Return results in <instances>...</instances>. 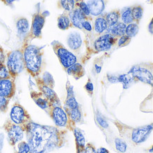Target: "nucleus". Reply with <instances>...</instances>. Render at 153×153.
<instances>
[{"mask_svg": "<svg viewBox=\"0 0 153 153\" xmlns=\"http://www.w3.org/2000/svg\"><path fill=\"white\" fill-rule=\"evenodd\" d=\"M30 153H46L63 147L67 131L56 126L29 123L25 130Z\"/></svg>", "mask_w": 153, "mask_h": 153, "instance_id": "nucleus-1", "label": "nucleus"}, {"mask_svg": "<svg viewBox=\"0 0 153 153\" xmlns=\"http://www.w3.org/2000/svg\"><path fill=\"white\" fill-rule=\"evenodd\" d=\"M25 69L33 77H38L45 68L42 48L32 44L23 45Z\"/></svg>", "mask_w": 153, "mask_h": 153, "instance_id": "nucleus-2", "label": "nucleus"}, {"mask_svg": "<svg viewBox=\"0 0 153 153\" xmlns=\"http://www.w3.org/2000/svg\"><path fill=\"white\" fill-rule=\"evenodd\" d=\"M114 123L118 128L120 135L128 139L134 145L140 144L146 141L152 130V124L139 128H132L119 121H114Z\"/></svg>", "mask_w": 153, "mask_h": 153, "instance_id": "nucleus-3", "label": "nucleus"}, {"mask_svg": "<svg viewBox=\"0 0 153 153\" xmlns=\"http://www.w3.org/2000/svg\"><path fill=\"white\" fill-rule=\"evenodd\" d=\"M7 68L11 77L15 80L16 77L25 69L23 60V48L8 52L7 54Z\"/></svg>", "mask_w": 153, "mask_h": 153, "instance_id": "nucleus-4", "label": "nucleus"}, {"mask_svg": "<svg viewBox=\"0 0 153 153\" xmlns=\"http://www.w3.org/2000/svg\"><path fill=\"white\" fill-rule=\"evenodd\" d=\"M45 12L46 11L42 12L38 8V11L33 15L31 28L28 34L25 36L23 45L30 44V42L33 39L42 38V30L45 23L47 16Z\"/></svg>", "mask_w": 153, "mask_h": 153, "instance_id": "nucleus-5", "label": "nucleus"}, {"mask_svg": "<svg viewBox=\"0 0 153 153\" xmlns=\"http://www.w3.org/2000/svg\"><path fill=\"white\" fill-rule=\"evenodd\" d=\"M47 112L50 114L57 127H64L70 131H73L76 128V123L71 120L65 110L62 106L50 108L47 110Z\"/></svg>", "mask_w": 153, "mask_h": 153, "instance_id": "nucleus-6", "label": "nucleus"}, {"mask_svg": "<svg viewBox=\"0 0 153 153\" xmlns=\"http://www.w3.org/2000/svg\"><path fill=\"white\" fill-rule=\"evenodd\" d=\"M52 46L54 52L57 56L64 70H66L74 64L77 62L76 56L68 51L65 47L59 42L58 40H54L52 43Z\"/></svg>", "mask_w": 153, "mask_h": 153, "instance_id": "nucleus-7", "label": "nucleus"}, {"mask_svg": "<svg viewBox=\"0 0 153 153\" xmlns=\"http://www.w3.org/2000/svg\"><path fill=\"white\" fill-rule=\"evenodd\" d=\"M135 81H140L152 85V64H140L133 66L128 72Z\"/></svg>", "mask_w": 153, "mask_h": 153, "instance_id": "nucleus-8", "label": "nucleus"}, {"mask_svg": "<svg viewBox=\"0 0 153 153\" xmlns=\"http://www.w3.org/2000/svg\"><path fill=\"white\" fill-rule=\"evenodd\" d=\"M10 117L11 120L15 124L19 125L24 132L29 123L33 122L32 118L28 111L19 103H15L13 104L11 110Z\"/></svg>", "mask_w": 153, "mask_h": 153, "instance_id": "nucleus-9", "label": "nucleus"}, {"mask_svg": "<svg viewBox=\"0 0 153 153\" xmlns=\"http://www.w3.org/2000/svg\"><path fill=\"white\" fill-rule=\"evenodd\" d=\"M4 129L8 135V140L11 146H15L18 142L22 140L23 138V129L15 124L11 119H7L3 125Z\"/></svg>", "mask_w": 153, "mask_h": 153, "instance_id": "nucleus-10", "label": "nucleus"}, {"mask_svg": "<svg viewBox=\"0 0 153 153\" xmlns=\"http://www.w3.org/2000/svg\"><path fill=\"white\" fill-rule=\"evenodd\" d=\"M35 80L39 91H40L41 93H42L45 97L48 99L49 104H50V108L62 106L60 100L59 99L57 94H56L55 92L53 90V89L49 87L48 86H47L46 84L42 82L40 76L35 77ZM50 108H49V109H50Z\"/></svg>", "mask_w": 153, "mask_h": 153, "instance_id": "nucleus-11", "label": "nucleus"}, {"mask_svg": "<svg viewBox=\"0 0 153 153\" xmlns=\"http://www.w3.org/2000/svg\"><path fill=\"white\" fill-rule=\"evenodd\" d=\"M118 38L111 36L109 33L98 37L94 41V48L97 52L106 51L111 48L114 45L117 44Z\"/></svg>", "mask_w": 153, "mask_h": 153, "instance_id": "nucleus-12", "label": "nucleus"}, {"mask_svg": "<svg viewBox=\"0 0 153 153\" xmlns=\"http://www.w3.org/2000/svg\"><path fill=\"white\" fill-rule=\"evenodd\" d=\"M16 93L15 80L12 78L0 80V97L11 99Z\"/></svg>", "mask_w": 153, "mask_h": 153, "instance_id": "nucleus-13", "label": "nucleus"}, {"mask_svg": "<svg viewBox=\"0 0 153 153\" xmlns=\"http://www.w3.org/2000/svg\"><path fill=\"white\" fill-rule=\"evenodd\" d=\"M68 16H69V19L71 21V24L72 27H75V28H78L83 30L82 28V23L85 20H93L92 18H89V17L86 16L84 14L79 8L77 7H75V8L70 12H68Z\"/></svg>", "mask_w": 153, "mask_h": 153, "instance_id": "nucleus-14", "label": "nucleus"}, {"mask_svg": "<svg viewBox=\"0 0 153 153\" xmlns=\"http://www.w3.org/2000/svg\"><path fill=\"white\" fill-rule=\"evenodd\" d=\"M66 91H67V96L65 100V109L66 110H74L76 109H80L79 104L76 101L75 95L73 89V87L71 84L70 82L67 81L66 82Z\"/></svg>", "mask_w": 153, "mask_h": 153, "instance_id": "nucleus-15", "label": "nucleus"}, {"mask_svg": "<svg viewBox=\"0 0 153 153\" xmlns=\"http://www.w3.org/2000/svg\"><path fill=\"white\" fill-rule=\"evenodd\" d=\"M67 44L69 48L74 52H78L82 47V38L79 33L72 32L67 38Z\"/></svg>", "mask_w": 153, "mask_h": 153, "instance_id": "nucleus-16", "label": "nucleus"}, {"mask_svg": "<svg viewBox=\"0 0 153 153\" xmlns=\"http://www.w3.org/2000/svg\"><path fill=\"white\" fill-rule=\"evenodd\" d=\"M30 97L33 101H35V103L39 107H40L41 109L45 110V111L49 109V108H50V104H49L48 99L40 92H36L35 90H31Z\"/></svg>", "mask_w": 153, "mask_h": 153, "instance_id": "nucleus-17", "label": "nucleus"}, {"mask_svg": "<svg viewBox=\"0 0 153 153\" xmlns=\"http://www.w3.org/2000/svg\"><path fill=\"white\" fill-rule=\"evenodd\" d=\"M85 3L89 8L90 13L92 16H100L105 8V2L102 0H91Z\"/></svg>", "mask_w": 153, "mask_h": 153, "instance_id": "nucleus-18", "label": "nucleus"}, {"mask_svg": "<svg viewBox=\"0 0 153 153\" xmlns=\"http://www.w3.org/2000/svg\"><path fill=\"white\" fill-rule=\"evenodd\" d=\"M74 136H75L76 140V152L77 153H83L85 147V139L81 130L78 128H75L73 130Z\"/></svg>", "mask_w": 153, "mask_h": 153, "instance_id": "nucleus-19", "label": "nucleus"}, {"mask_svg": "<svg viewBox=\"0 0 153 153\" xmlns=\"http://www.w3.org/2000/svg\"><path fill=\"white\" fill-rule=\"evenodd\" d=\"M66 71L68 74L74 76L76 80L80 79L85 74V71L84 70L83 65L80 63H78V62H76L73 65L69 67L66 70Z\"/></svg>", "mask_w": 153, "mask_h": 153, "instance_id": "nucleus-20", "label": "nucleus"}, {"mask_svg": "<svg viewBox=\"0 0 153 153\" xmlns=\"http://www.w3.org/2000/svg\"><path fill=\"white\" fill-rule=\"evenodd\" d=\"M126 28V25L124 24L123 22L119 21L116 24L111 26L110 27H108L107 30L109 32V34L119 38L125 35Z\"/></svg>", "mask_w": 153, "mask_h": 153, "instance_id": "nucleus-21", "label": "nucleus"}, {"mask_svg": "<svg viewBox=\"0 0 153 153\" xmlns=\"http://www.w3.org/2000/svg\"><path fill=\"white\" fill-rule=\"evenodd\" d=\"M108 24L104 15H100L94 21V31L98 34H101L108 29Z\"/></svg>", "mask_w": 153, "mask_h": 153, "instance_id": "nucleus-22", "label": "nucleus"}, {"mask_svg": "<svg viewBox=\"0 0 153 153\" xmlns=\"http://www.w3.org/2000/svg\"><path fill=\"white\" fill-rule=\"evenodd\" d=\"M104 16L107 21L108 26L110 27L119 22V19H121V11L119 9H114L110 12L104 15Z\"/></svg>", "mask_w": 153, "mask_h": 153, "instance_id": "nucleus-23", "label": "nucleus"}, {"mask_svg": "<svg viewBox=\"0 0 153 153\" xmlns=\"http://www.w3.org/2000/svg\"><path fill=\"white\" fill-rule=\"evenodd\" d=\"M57 23L58 27L61 30H67L71 27H72L71 24L69 16H68V11H65L58 17Z\"/></svg>", "mask_w": 153, "mask_h": 153, "instance_id": "nucleus-24", "label": "nucleus"}, {"mask_svg": "<svg viewBox=\"0 0 153 153\" xmlns=\"http://www.w3.org/2000/svg\"><path fill=\"white\" fill-rule=\"evenodd\" d=\"M16 25L18 32L19 34L25 35L29 31V22L28 19L25 17L18 18Z\"/></svg>", "mask_w": 153, "mask_h": 153, "instance_id": "nucleus-25", "label": "nucleus"}, {"mask_svg": "<svg viewBox=\"0 0 153 153\" xmlns=\"http://www.w3.org/2000/svg\"><path fill=\"white\" fill-rule=\"evenodd\" d=\"M131 14L133 19V22L139 23L143 15V8L140 5L135 6L131 8Z\"/></svg>", "mask_w": 153, "mask_h": 153, "instance_id": "nucleus-26", "label": "nucleus"}, {"mask_svg": "<svg viewBox=\"0 0 153 153\" xmlns=\"http://www.w3.org/2000/svg\"><path fill=\"white\" fill-rule=\"evenodd\" d=\"M139 31V26L138 23L133 22L130 24L126 25V33L125 35L129 38H132L134 37L137 33H138Z\"/></svg>", "mask_w": 153, "mask_h": 153, "instance_id": "nucleus-27", "label": "nucleus"}, {"mask_svg": "<svg viewBox=\"0 0 153 153\" xmlns=\"http://www.w3.org/2000/svg\"><path fill=\"white\" fill-rule=\"evenodd\" d=\"M119 82H121L124 89H127L133 83L135 80L128 74H121L118 76Z\"/></svg>", "mask_w": 153, "mask_h": 153, "instance_id": "nucleus-28", "label": "nucleus"}, {"mask_svg": "<svg viewBox=\"0 0 153 153\" xmlns=\"http://www.w3.org/2000/svg\"><path fill=\"white\" fill-rule=\"evenodd\" d=\"M121 19L122 22L126 25H128L133 23V19L131 14V8H126L121 13Z\"/></svg>", "mask_w": 153, "mask_h": 153, "instance_id": "nucleus-29", "label": "nucleus"}, {"mask_svg": "<svg viewBox=\"0 0 153 153\" xmlns=\"http://www.w3.org/2000/svg\"><path fill=\"white\" fill-rule=\"evenodd\" d=\"M75 3L76 2L74 0H62L59 2L58 4L66 11L70 12L75 8Z\"/></svg>", "mask_w": 153, "mask_h": 153, "instance_id": "nucleus-30", "label": "nucleus"}, {"mask_svg": "<svg viewBox=\"0 0 153 153\" xmlns=\"http://www.w3.org/2000/svg\"><path fill=\"white\" fill-rule=\"evenodd\" d=\"M40 78L42 79V82L49 87L52 88V89L54 87V80L53 79V76L49 72H45L42 77Z\"/></svg>", "mask_w": 153, "mask_h": 153, "instance_id": "nucleus-31", "label": "nucleus"}, {"mask_svg": "<svg viewBox=\"0 0 153 153\" xmlns=\"http://www.w3.org/2000/svg\"><path fill=\"white\" fill-rule=\"evenodd\" d=\"M75 7H77L83 11V13L85 14L86 16L89 17V18H92L91 16V13H90L89 8H88V5L86 3L83 1H77L75 3Z\"/></svg>", "mask_w": 153, "mask_h": 153, "instance_id": "nucleus-32", "label": "nucleus"}, {"mask_svg": "<svg viewBox=\"0 0 153 153\" xmlns=\"http://www.w3.org/2000/svg\"><path fill=\"white\" fill-rule=\"evenodd\" d=\"M115 147L117 151L119 152L124 153L126 151L127 144L125 141H123L121 138H116L115 139Z\"/></svg>", "mask_w": 153, "mask_h": 153, "instance_id": "nucleus-33", "label": "nucleus"}, {"mask_svg": "<svg viewBox=\"0 0 153 153\" xmlns=\"http://www.w3.org/2000/svg\"><path fill=\"white\" fill-rule=\"evenodd\" d=\"M15 153H30V147L28 142L20 141L17 145V151Z\"/></svg>", "mask_w": 153, "mask_h": 153, "instance_id": "nucleus-34", "label": "nucleus"}, {"mask_svg": "<svg viewBox=\"0 0 153 153\" xmlns=\"http://www.w3.org/2000/svg\"><path fill=\"white\" fill-rule=\"evenodd\" d=\"M11 78L4 63H0V80Z\"/></svg>", "mask_w": 153, "mask_h": 153, "instance_id": "nucleus-35", "label": "nucleus"}, {"mask_svg": "<svg viewBox=\"0 0 153 153\" xmlns=\"http://www.w3.org/2000/svg\"><path fill=\"white\" fill-rule=\"evenodd\" d=\"M131 38H129L127 36H124L120 37V38H118L117 40V45H118V47L121 48V47H124L126 46L127 45L129 44V43L131 42Z\"/></svg>", "mask_w": 153, "mask_h": 153, "instance_id": "nucleus-36", "label": "nucleus"}, {"mask_svg": "<svg viewBox=\"0 0 153 153\" xmlns=\"http://www.w3.org/2000/svg\"><path fill=\"white\" fill-rule=\"evenodd\" d=\"M9 103V99H7V98L0 97V112H7Z\"/></svg>", "mask_w": 153, "mask_h": 153, "instance_id": "nucleus-37", "label": "nucleus"}, {"mask_svg": "<svg viewBox=\"0 0 153 153\" xmlns=\"http://www.w3.org/2000/svg\"><path fill=\"white\" fill-rule=\"evenodd\" d=\"M85 89L86 92H88V94L90 96H93V91H94V86L93 82H91V80H88V81L85 85Z\"/></svg>", "mask_w": 153, "mask_h": 153, "instance_id": "nucleus-38", "label": "nucleus"}, {"mask_svg": "<svg viewBox=\"0 0 153 153\" xmlns=\"http://www.w3.org/2000/svg\"><path fill=\"white\" fill-rule=\"evenodd\" d=\"M83 153H97L95 147L91 142H88L85 144V150Z\"/></svg>", "mask_w": 153, "mask_h": 153, "instance_id": "nucleus-39", "label": "nucleus"}, {"mask_svg": "<svg viewBox=\"0 0 153 153\" xmlns=\"http://www.w3.org/2000/svg\"><path fill=\"white\" fill-rule=\"evenodd\" d=\"M91 20H85L82 23V28L83 30H85L87 32H91L93 31V27H92Z\"/></svg>", "mask_w": 153, "mask_h": 153, "instance_id": "nucleus-40", "label": "nucleus"}, {"mask_svg": "<svg viewBox=\"0 0 153 153\" xmlns=\"http://www.w3.org/2000/svg\"><path fill=\"white\" fill-rule=\"evenodd\" d=\"M97 121L98 123H99L103 128H108V123H107V121H106L101 116H97Z\"/></svg>", "mask_w": 153, "mask_h": 153, "instance_id": "nucleus-41", "label": "nucleus"}, {"mask_svg": "<svg viewBox=\"0 0 153 153\" xmlns=\"http://www.w3.org/2000/svg\"><path fill=\"white\" fill-rule=\"evenodd\" d=\"M107 78H108V80H109L110 82H111V83H117V82H119L118 76L107 74Z\"/></svg>", "mask_w": 153, "mask_h": 153, "instance_id": "nucleus-42", "label": "nucleus"}, {"mask_svg": "<svg viewBox=\"0 0 153 153\" xmlns=\"http://www.w3.org/2000/svg\"><path fill=\"white\" fill-rule=\"evenodd\" d=\"M97 153H109V151L105 148H100L97 150Z\"/></svg>", "mask_w": 153, "mask_h": 153, "instance_id": "nucleus-43", "label": "nucleus"}, {"mask_svg": "<svg viewBox=\"0 0 153 153\" xmlns=\"http://www.w3.org/2000/svg\"><path fill=\"white\" fill-rule=\"evenodd\" d=\"M4 3H5L6 4H11L13 2V0H9V1H3Z\"/></svg>", "mask_w": 153, "mask_h": 153, "instance_id": "nucleus-44", "label": "nucleus"}, {"mask_svg": "<svg viewBox=\"0 0 153 153\" xmlns=\"http://www.w3.org/2000/svg\"><path fill=\"white\" fill-rule=\"evenodd\" d=\"M149 30H150V33H152V21H151L150 22V29H149Z\"/></svg>", "mask_w": 153, "mask_h": 153, "instance_id": "nucleus-45", "label": "nucleus"}]
</instances>
